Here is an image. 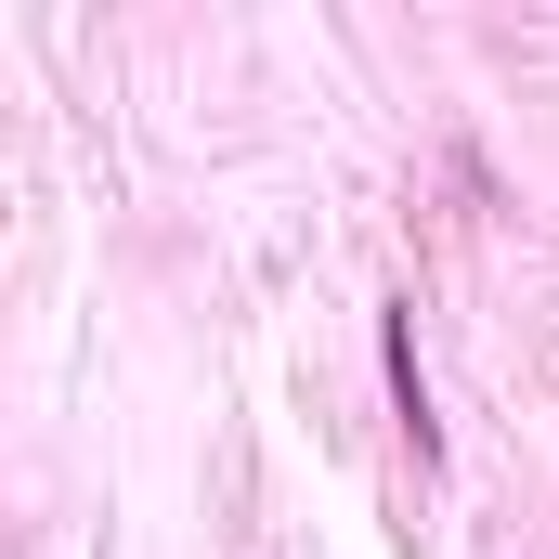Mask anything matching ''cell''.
Wrapping results in <instances>:
<instances>
[{"label": "cell", "instance_id": "obj_1", "mask_svg": "<svg viewBox=\"0 0 559 559\" xmlns=\"http://www.w3.org/2000/svg\"><path fill=\"white\" fill-rule=\"evenodd\" d=\"M391 417H404V442H417V468L442 455V429H429V391H417V325L391 312Z\"/></svg>", "mask_w": 559, "mask_h": 559}]
</instances>
